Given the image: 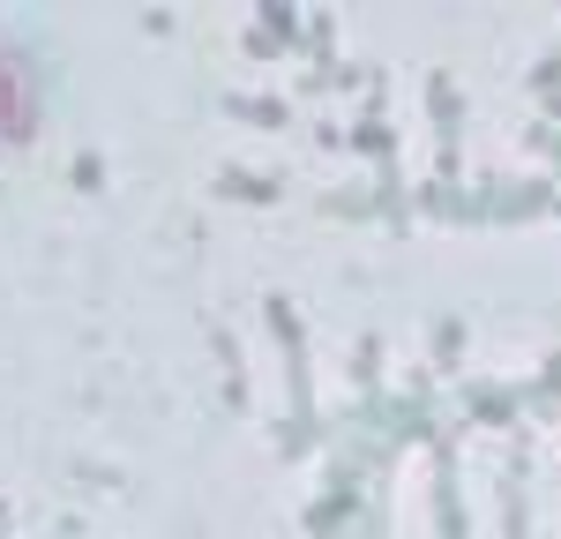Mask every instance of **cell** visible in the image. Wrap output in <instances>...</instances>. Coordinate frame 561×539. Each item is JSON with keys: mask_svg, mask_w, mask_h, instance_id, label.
<instances>
[{"mask_svg": "<svg viewBox=\"0 0 561 539\" xmlns=\"http://www.w3.org/2000/svg\"><path fill=\"white\" fill-rule=\"evenodd\" d=\"M38 128V83H31V60L15 45H0V135L23 142Z\"/></svg>", "mask_w": 561, "mask_h": 539, "instance_id": "6da1fadb", "label": "cell"}]
</instances>
